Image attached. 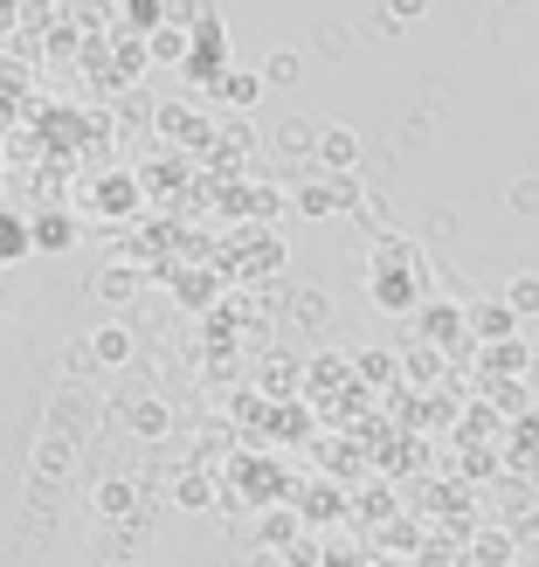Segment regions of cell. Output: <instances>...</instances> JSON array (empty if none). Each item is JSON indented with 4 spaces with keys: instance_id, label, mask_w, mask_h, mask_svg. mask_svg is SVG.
Returning <instances> with one entry per match:
<instances>
[{
    "instance_id": "9a60e30c",
    "label": "cell",
    "mask_w": 539,
    "mask_h": 567,
    "mask_svg": "<svg viewBox=\"0 0 539 567\" xmlns=\"http://www.w3.org/2000/svg\"><path fill=\"white\" fill-rule=\"evenodd\" d=\"M97 505H104V513H125V505H132V485H104Z\"/></svg>"
},
{
    "instance_id": "ba28073f",
    "label": "cell",
    "mask_w": 539,
    "mask_h": 567,
    "mask_svg": "<svg viewBox=\"0 0 539 567\" xmlns=\"http://www.w3.org/2000/svg\"><path fill=\"white\" fill-rule=\"evenodd\" d=\"M270 138H277V146H283V153H311V138H319V132H311L304 118H283V125H277Z\"/></svg>"
},
{
    "instance_id": "6da1fadb",
    "label": "cell",
    "mask_w": 539,
    "mask_h": 567,
    "mask_svg": "<svg viewBox=\"0 0 539 567\" xmlns=\"http://www.w3.org/2000/svg\"><path fill=\"white\" fill-rule=\"evenodd\" d=\"M159 138H174V146H201L208 138V118L194 104H159Z\"/></svg>"
},
{
    "instance_id": "5bb4252c",
    "label": "cell",
    "mask_w": 539,
    "mask_h": 567,
    "mask_svg": "<svg viewBox=\"0 0 539 567\" xmlns=\"http://www.w3.org/2000/svg\"><path fill=\"white\" fill-rule=\"evenodd\" d=\"M298 319L304 326H325V298L319 291H298Z\"/></svg>"
},
{
    "instance_id": "8992f818",
    "label": "cell",
    "mask_w": 539,
    "mask_h": 567,
    "mask_svg": "<svg viewBox=\"0 0 539 567\" xmlns=\"http://www.w3.org/2000/svg\"><path fill=\"white\" fill-rule=\"evenodd\" d=\"M97 298H104V305H132V298H138V277H132V270H104V277H97Z\"/></svg>"
},
{
    "instance_id": "7c38bea8",
    "label": "cell",
    "mask_w": 539,
    "mask_h": 567,
    "mask_svg": "<svg viewBox=\"0 0 539 567\" xmlns=\"http://www.w3.org/2000/svg\"><path fill=\"white\" fill-rule=\"evenodd\" d=\"M28 243H35V236H28V229H21V221H14V229H8V221H0V264H8V257H21V249H28Z\"/></svg>"
},
{
    "instance_id": "52a82bcc",
    "label": "cell",
    "mask_w": 539,
    "mask_h": 567,
    "mask_svg": "<svg viewBox=\"0 0 539 567\" xmlns=\"http://www.w3.org/2000/svg\"><path fill=\"white\" fill-rule=\"evenodd\" d=\"M339 202H353V187H304V194H298L304 215H332Z\"/></svg>"
},
{
    "instance_id": "9c48e42d",
    "label": "cell",
    "mask_w": 539,
    "mask_h": 567,
    "mask_svg": "<svg viewBox=\"0 0 539 567\" xmlns=\"http://www.w3.org/2000/svg\"><path fill=\"white\" fill-rule=\"evenodd\" d=\"M174 498H180V505H194V513H201V505L215 498V485H208L201 471H194V477H180V485H174Z\"/></svg>"
},
{
    "instance_id": "7a4b0ae2",
    "label": "cell",
    "mask_w": 539,
    "mask_h": 567,
    "mask_svg": "<svg viewBox=\"0 0 539 567\" xmlns=\"http://www.w3.org/2000/svg\"><path fill=\"white\" fill-rule=\"evenodd\" d=\"M208 91H215L221 104H236V111H242V104H257V91H263V70H229V76H215Z\"/></svg>"
},
{
    "instance_id": "3957f363",
    "label": "cell",
    "mask_w": 539,
    "mask_h": 567,
    "mask_svg": "<svg viewBox=\"0 0 539 567\" xmlns=\"http://www.w3.org/2000/svg\"><path fill=\"white\" fill-rule=\"evenodd\" d=\"M146 49H153V63H187V28L180 21H159L153 35H146Z\"/></svg>"
},
{
    "instance_id": "8fae6325",
    "label": "cell",
    "mask_w": 539,
    "mask_h": 567,
    "mask_svg": "<svg viewBox=\"0 0 539 567\" xmlns=\"http://www.w3.org/2000/svg\"><path fill=\"white\" fill-rule=\"evenodd\" d=\"M298 70H304L298 55H291V49H277L270 63H263V83H298Z\"/></svg>"
},
{
    "instance_id": "5b68a950",
    "label": "cell",
    "mask_w": 539,
    "mask_h": 567,
    "mask_svg": "<svg viewBox=\"0 0 539 567\" xmlns=\"http://www.w3.org/2000/svg\"><path fill=\"white\" fill-rule=\"evenodd\" d=\"M319 159H325V166H353V159H360V138H353L346 125H339V132H325V146H319Z\"/></svg>"
},
{
    "instance_id": "2e32d148",
    "label": "cell",
    "mask_w": 539,
    "mask_h": 567,
    "mask_svg": "<svg viewBox=\"0 0 539 567\" xmlns=\"http://www.w3.org/2000/svg\"><path fill=\"white\" fill-rule=\"evenodd\" d=\"M387 8H394V14H422V0H387Z\"/></svg>"
},
{
    "instance_id": "30bf717a",
    "label": "cell",
    "mask_w": 539,
    "mask_h": 567,
    "mask_svg": "<svg viewBox=\"0 0 539 567\" xmlns=\"http://www.w3.org/2000/svg\"><path fill=\"white\" fill-rule=\"evenodd\" d=\"M132 430H138V436H166V409H159V402H138V409H132Z\"/></svg>"
},
{
    "instance_id": "4fadbf2b",
    "label": "cell",
    "mask_w": 539,
    "mask_h": 567,
    "mask_svg": "<svg viewBox=\"0 0 539 567\" xmlns=\"http://www.w3.org/2000/svg\"><path fill=\"white\" fill-rule=\"evenodd\" d=\"M35 243H42V249H55V243H70V221H63V215H49V221H35Z\"/></svg>"
},
{
    "instance_id": "277c9868",
    "label": "cell",
    "mask_w": 539,
    "mask_h": 567,
    "mask_svg": "<svg viewBox=\"0 0 539 567\" xmlns=\"http://www.w3.org/2000/svg\"><path fill=\"white\" fill-rule=\"evenodd\" d=\"M91 353H97L104 367H125V360H132V332H125V326H104V332L91 339Z\"/></svg>"
}]
</instances>
